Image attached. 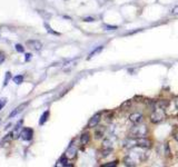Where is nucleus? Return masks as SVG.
Here are the masks:
<instances>
[{"label":"nucleus","instance_id":"aec40b11","mask_svg":"<svg viewBox=\"0 0 178 167\" xmlns=\"http://www.w3.org/2000/svg\"><path fill=\"white\" fill-rule=\"evenodd\" d=\"M44 27H46V28H47V30H48V31H49V33H54V35H59V33H56V31H52V30H51V28H50V27H49V26H48V25H47V23H46V25H44Z\"/></svg>","mask_w":178,"mask_h":167},{"label":"nucleus","instance_id":"0eeeda50","mask_svg":"<svg viewBox=\"0 0 178 167\" xmlns=\"http://www.w3.org/2000/svg\"><path fill=\"white\" fill-rule=\"evenodd\" d=\"M143 119H144V117L139 112H134V114H132L129 116V120L133 122V124H140V122H143Z\"/></svg>","mask_w":178,"mask_h":167},{"label":"nucleus","instance_id":"4be33fe9","mask_svg":"<svg viewBox=\"0 0 178 167\" xmlns=\"http://www.w3.org/2000/svg\"><path fill=\"white\" fill-rule=\"evenodd\" d=\"M5 105H6V99H1V100H0V109H1V108H2Z\"/></svg>","mask_w":178,"mask_h":167},{"label":"nucleus","instance_id":"7ed1b4c3","mask_svg":"<svg viewBox=\"0 0 178 167\" xmlns=\"http://www.w3.org/2000/svg\"><path fill=\"white\" fill-rule=\"evenodd\" d=\"M124 147L127 149H132L134 147H138V138L135 137H129L124 142Z\"/></svg>","mask_w":178,"mask_h":167},{"label":"nucleus","instance_id":"a211bd4d","mask_svg":"<svg viewBox=\"0 0 178 167\" xmlns=\"http://www.w3.org/2000/svg\"><path fill=\"white\" fill-rule=\"evenodd\" d=\"M10 76H11L10 73H7V74H6V79H5V83H3V85H5V86L8 84V79H10Z\"/></svg>","mask_w":178,"mask_h":167},{"label":"nucleus","instance_id":"ddd939ff","mask_svg":"<svg viewBox=\"0 0 178 167\" xmlns=\"http://www.w3.org/2000/svg\"><path fill=\"white\" fill-rule=\"evenodd\" d=\"M48 117H49V111L47 110L43 114V116H41V118H40V120H39V124H40V125H44V122H47Z\"/></svg>","mask_w":178,"mask_h":167},{"label":"nucleus","instance_id":"9b49d317","mask_svg":"<svg viewBox=\"0 0 178 167\" xmlns=\"http://www.w3.org/2000/svg\"><path fill=\"white\" fill-rule=\"evenodd\" d=\"M89 139H90V135L88 133H85L82 134L81 136H80V143L82 145H86L89 143Z\"/></svg>","mask_w":178,"mask_h":167},{"label":"nucleus","instance_id":"423d86ee","mask_svg":"<svg viewBox=\"0 0 178 167\" xmlns=\"http://www.w3.org/2000/svg\"><path fill=\"white\" fill-rule=\"evenodd\" d=\"M76 154H77V147L74 144H70V146L68 147V149L65 153V156L67 158H74L76 156Z\"/></svg>","mask_w":178,"mask_h":167},{"label":"nucleus","instance_id":"412c9836","mask_svg":"<svg viewBox=\"0 0 178 167\" xmlns=\"http://www.w3.org/2000/svg\"><path fill=\"white\" fill-rule=\"evenodd\" d=\"M171 13H173V15H178V6H176V7L171 10Z\"/></svg>","mask_w":178,"mask_h":167},{"label":"nucleus","instance_id":"6e6552de","mask_svg":"<svg viewBox=\"0 0 178 167\" xmlns=\"http://www.w3.org/2000/svg\"><path fill=\"white\" fill-rule=\"evenodd\" d=\"M100 122V114H96V115H94L91 118H90V120L88 122V127L89 128H91V127H96Z\"/></svg>","mask_w":178,"mask_h":167},{"label":"nucleus","instance_id":"f3484780","mask_svg":"<svg viewBox=\"0 0 178 167\" xmlns=\"http://www.w3.org/2000/svg\"><path fill=\"white\" fill-rule=\"evenodd\" d=\"M117 165V162H111L109 164H105V165H102V167H115Z\"/></svg>","mask_w":178,"mask_h":167},{"label":"nucleus","instance_id":"5701e85b","mask_svg":"<svg viewBox=\"0 0 178 167\" xmlns=\"http://www.w3.org/2000/svg\"><path fill=\"white\" fill-rule=\"evenodd\" d=\"M5 60V55L3 54H0V64H2Z\"/></svg>","mask_w":178,"mask_h":167},{"label":"nucleus","instance_id":"a878e982","mask_svg":"<svg viewBox=\"0 0 178 167\" xmlns=\"http://www.w3.org/2000/svg\"><path fill=\"white\" fill-rule=\"evenodd\" d=\"M175 105H176V107L178 108V98H176V100H175Z\"/></svg>","mask_w":178,"mask_h":167},{"label":"nucleus","instance_id":"9d476101","mask_svg":"<svg viewBox=\"0 0 178 167\" xmlns=\"http://www.w3.org/2000/svg\"><path fill=\"white\" fill-rule=\"evenodd\" d=\"M26 106H27V102H23V104H21V105H19L17 108H15V110L11 112L9 117H10V118H12V117H15L16 115H18L19 112H21V111L23 110V108H25Z\"/></svg>","mask_w":178,"mask_h":167},{"label":"nucleus","instance_id":"2eb2a0df","mask_svg":"<svg viewBox=\"0 0 178 167\" xmlns=\"http://www.w3.org/2000/svg\"><path fill=\"white\" fill-rule=\"evenodd\" d=\"M101 50H102V46H100V47H98V48H97V49H95V50H94V51H92V53H90V54H89V57H88V59H90V58H91V57H94V56L96 55V54H98V53H100V51H101Z\"/></svg>","mask_w":178,"mask_h":167},{"label":"nucleus","instance_id":"dca6fc26","mask_svg":"<svg viewBox=\"0 0 178 167\" xmlns=\"http://www.w3.org/2000/svg\"><path fill=\"white\" fill-rule=\"evenodd\" d=\"M111 152H112V148H110V147H106V149H105V150H102V156H104V157H106V156L109 155Z\"/></svg>","mask_w":178,"mask_h":167},{"label":"nucleus","instance_id":"6ab92c4d","mask_svg":"<svg viewBox=\"0 0 178 167\" xmlns=\"http://www.w3.org/2000/svg\"><path fill=\"white\" fill-rule=\"evenodd\" d=\"M16 49L19 53H23V47H22L21 45H16Z\"/></svg>","mask_w":178,"mask_h":167},{"label":"nucleus","instance_id":"39448f33","mask_svg":"<svg viewBox=\"0 0 178 167\" xmlns=\"http://www.w3.org/2000/svg\"><path fill=\"white\" fill-rule=\"evenodd\" d=\"M27 46L30 49L36 50V51H39L43 48V44L40 41H38V40H29V41H27Z\"/></svg>","mask_w":178,"mask_h":167},{"label":"nucleus","instance_id":"393cba45","mask_svg":"<svg viewBox=\"0 0 178 167\" xmlns=\"http://www.w3.org/2000/svg\"><path fill=\"white\" fill-rule=\"evenodd\" d=\"M30 56H31V55H29V54L26 56V60H29V59H30Z\"/></svg>","mask_w":178,"mask_h":167},{"label":"nucleus","instance_id":"f03ea898","mask_svg":"<svg viewBox=\"0 0 178 167\" xmlns=\"http://www.w3.org/2000/svg\"><path fill=\"white\" fill-rule=\"evenodd\" d=\"M164 109L165 108L164 107H160V106L158 108L154 109V111L150 115V120H151V122L157 124V122L164 120V118H165V110Z\"/></svg>","mask_w":178,"mask_h":167},{"label":"nucleus","instance_id":"f8f14e48","mask_svg":"<svg viewBox=\"0 0 178 167\" xmlns=\"http://www.w3.org/2000/svg\"><path fill=\"white\" fill-rule=\"evenodd\" d=\"M56 166H70V164H68V162H67V157H62L57 164H56Z\"/></svg>","mask_w":178,"mask_h":167},{"label":"nucleus","instance_id":"f257e3e1","mask_svg":"<svg viewBox=\"0 0 178 167\" xmlns=\"http://www.w3.org/2000/svg\"><path fill=\"white\" fill-rule=\"evenodd\" d=\"M147 134H148V127L146 125L135 124V127H133L130 130V137L141 138V137H146Z\"/></svg>","mask_w":178,"mask_h":167},{"label":"nucleus","instance_id":"20e7f679","mask_svg":"<svg viewBox=\"0 0 178 167\" xmlns=\"http://www.w3.org/2000/svg\"><path fill=\"white\" fill-rule=\"evenodd\" d=\"M33 136V130L31 128H25L20 133V138L23 140H30Z\"/></svg>","mask_w":178,"mask_h":167},{"label":"nucleus","instance_id":"4468645a","mask_svg":"<svg viewBox=\"0 0 178 167\" xmlns=\"http://www.w3.org/2000/svg\"><path fill=\"white\" fill-rule=\"evenodd\" d=\"M13 81H15V84H17V85H20L22 81H23V76H22V75H19V76H16V77H13Z\"/></svg>","mask_w":178,"mask_h":167},{"label":"nucleus","instance_id":"b1692460","mask_svg":"<svg viewBox=\"0 0 178 167\" xmlns=\"http://www.w3.org/2000/svg\"><path fill=\"white\" fill-rule=\"evenodd\" d=\"M85 21H94V18H86Z\"/></svg>","mask_w":178,"mask_h":167},{"label":"nucleus","instance_id":"1a4fd4ad","mask_svg":"<svg viewBox=\"0 0 178 167\" xmlns=\"http://www.w3.org/2000/svg\"><path fill=\"white\" fill-rule=\"evenodd\" d=\"M138 147H141V148H149V147H150V140L147 139L146 137L138 138Z\"/></svg>","mask_w":178,"mask_h":167}]
</instances>
